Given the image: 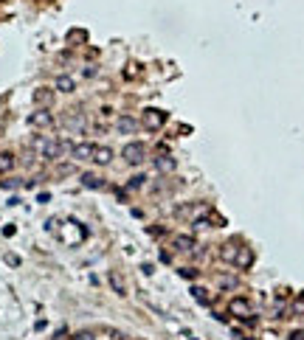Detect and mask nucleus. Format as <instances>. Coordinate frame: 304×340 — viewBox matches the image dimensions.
Returning a JSON list of instances; mask_svg holds the SVG:
<instances>
[{"label":"nucleus","mask_w":304,"mask_h":340,"mask_svg":"<svg viewBox=\"0 0 304 340\" xmlns=\"http://www.w3.org/2000/svg\"><path fill=\"white\" fill-rule=\"evenodd\" d=\"M34 146L40 149V155H43L45 160H57V157H62V152L71 149V143L59 141V138H37Z\"/></svg>","instance_id":"obj_1"},{"label":"nucleus","mask_w":304,"mask_h":340,"mask_svg":"<svg viewBox=\"0 0 304 340\" xmlns=\"http://www.w3.org/2000/svg\"><path fill=\"white\" fill-rule=\"evenodd\" d=\"M121 157H124L130 166H141V163L147 160V146H144L141 141H130L121 149Z\"/></svg>","instance_id":"obj_2"},{"label":"nucleus","mask_w":304,"mask_h":340,"mask_svg":"<svg viewBox=\"0 0 304 340\" xmlns=\"http://www.w3.org/2000/svg\"><path fill=\"white\" fill-rule=\"evenodd\" d=\"M29 124L37 129H48V127H54V115H51V110L40 107V110H34V113L29 115Z\"/></svg>","instance_id":"obj_3"},{"label":"nucleus","mask_w":304,"mask_h":340,"mask_svg":"<svg viewBox=\"0 0 304 340\" xmlns=\"http://www.w3.org/2000/svg\"><path fill=\"white\" fill-rule=\"evenodd\" d=\"M93 143H76V146H71V155L73 160H93Z\"/></svg>","instance_id":"obj_4"},{"label":"nucleus","mask_w":304,"mask_h":340,"mask_svg":"<svg viewBox=\"0 0 304 340\" xmlns=\"http://www.w3.org/2000/svg\"><path fill=\"white\" fill-rule=\"evenodd\" d=\"M231 312L237 315V318H251V301H248V298H234Z\"/></svg>","instance_id":"obj_5"},{"label":"nucleus","mask_w":304,"mask_h":340,"mask_svg":"<svg viewBox=\"0 0 304 340\" xmlns=\"http://www.w3.org/2000/svg\"><path fill=\"white\" fill-rule=\"evenodd\" d=\"M166 121V115L161 113V110H144V124H147L149 129H158Z\"/></svg>","instance_id":"obj_6"},{"label":"nucleus","mask_w":304,"mask_h":340,"mask_svg":"<svg viewBox=\"0 0 304 340\" xmlns=\"http://www.w3.org/2000/svg\"><path fill=\"white\" fill-rule=\"evenodd\" d=\"M116 129H119L121 135H133L135 129H138V121L130 118V115H121V118L116 121Z\"/></svg>","instance_id":"obj_7"},{"label":"nucleus","mask_w":304,"mask_h":340,"mask_svg":"<svg viewBox=\"0 0 304 340\" xmlns=\"http://www.w3.org/2000/svg\"><path fill=\"white\" fill-rule=\"evenodd\" d=\"M54 87H57L59 93H73V90H76V79L68 76V73H59V76H57V85H54Z\"/></svg>","instance_id":"obj_8"},{"label":"nucleus","mask_w":304,"mask_h":340,"mask_svg":"<svg viewBox=\"0 0 304 340\" xmlns=\"http://www.w3.org/2000/svg\"><path fill=\"white\" fill-rule=\"evenodd\" d=\"M107 281H110L113 292H119V295H127V284H124V278H121L116 270H110V273H107Z\"/></svg>","instance_id":"obj_9"},{"label":"nucleus","mask_w":304,"mask_h":340,"mask_svg":"<svg viewBox=\"0 0 304 340\" xmlns=\"http://www.w3.org/2000/svg\"><path fill=\"white\" fill-rule=\"evenodd\" d=\"M93 160L99 163V166H107V163L113 160V149L110 146H96L93 149Z\"/></svg>","instance_id":"obj_10"},{"label":"nucleus","mask_w":304,"mask_h":340,"mask_svg":"<svg viewBox=\"0 0 304 340\" xmlns=\"http://www.w3.org/2000/svg\"><path fill=\"white\" fill-rule=\"evenodd\" d=\"M240 250L242 248H237V242H226L223 245V250H220V256H223V262H237V256H240Z\"/></svg>","instance_id":"obj_11"},{"label":"nucleus","mask_w":304,"mask_h":340,"mask_svg":"<svg viewBox=\"0 0 304 340\" xmlns=\"http://www.w3.org/2000/svg\"><path fill=\"white\" fill-rule=\"evenodd\" d=\"M34 101H37V104H43V107H48L51 101H54V90H48V87H37Z\"/></svg>","instance_id":"obj_12"},{"label":"nucleus","mask_w":304,"mask_h":340,"mask_svg":"<svg viewBox=\"0 0 304 340\" xmlns=\"http://www.w3.org/2000/svg\"><path fill=\"white\" fill-rule=\"evenodd\" d=\"M82 186H85V189H102V178L99 175H93V172H85V175H82Z\"/></svg>","instance_id":"obj_13"},{"label":"nucleus","mask_w":304,"mask_h":340,"mask_svg":"<svg viewBox=\"0 0 304 340\" xmlns=\"http://www.w3.org/2000/svg\"><path fill=\"white\" fill-rule=\"evenodd\" d=\"M175 245H177V250H194L197 248V242H194V236H175Z\"/></svg>","instance_id":"obj_14"},{"label":"nucleus","mask_w":304,"mask_h":340,"mask_svg":"<svg viewBox=\"0 0 304 340\" xmlns=\"http://www.w3.org/2000/svg\"><path fill=\"white\" fill-rule=\"evenodd\" d=\"M0 169H3V172L15 169V155H12V152H3V155H0Z\"/></svg>","instance_id":"obj_15"},{"label":"nucleus","mask_w":304,"mask_h":340,"mask_svg":"<svg viewBox=\"0 0 304 340\" xmlns=\"http://www.w3.org/2000/svg\"><path fill=\"white\" fill-rule=\"evenodd\" d=\"M155 166H158L161 172H169V169H175V160H172V157H166V155H161V157L155 160Z\"/></svg>","instance_id":"obj_16"},{"label":"nucleus","mask_w":304,"mask_h":340,"mask_svg":"<svg viewBox=\"0 0 304 340\" xmlns=\"http://www.w3.org/2000/svg\"><path fill=\"white\" fill-rule=\"evenodd\" d=\"M191 295L197 298V304L209 306V290H203V287H194V290H191Z\"/></svg>","instance_id":"obj_17"},{"label":"nucleus","mask_w":304,"mask_h":340,"mask_svg":"<svg viewBox=\"0 0 304 340\" xmlns=\"http://www.w3.org/2000/svg\"><path fill=\"white\" fill-rule=\"evenodd\" d=\"M217 284L223 287V290H231V287H237V278H231V276H223Z\"/></svg>","instance_id":"obj_18"},{"label":"nucleus","mask_w":304,"mask_h":340,"mask_svg":"<svg viewBox=\"0 0 304 340\" xmlns=\"http://www.w3.org/2000/svg\"><path fill=\"white\" fill-rule=\"evenodd\" d=\"M65 124H68V127H73V129H82V127H85V121H82V118H68Z\"/></svg>","instance_id":"obj_19"},{"label":"nucleus","mask_w":304,"mask_h":340,"mask_svg":"<svg viewBox=\"0 0 304 340\" xmlns=\"http://www.w3.org/2000/svg\"><path fill=\"white\" fill-rule=\"evenodd\" d=\"M144 180H147V178H144V175H138V178H133V180H130V189H141V186H144Z\"/></svg>","instance_id":"obj_20"},{"label":"nucleus","mask_w":304,"mask_h":340,"mask_svg":"<svg viewBox=\"0 0 304 340\" xmlns=\"http://www.w3.org/2000/svg\"><path fill=\"white\" fill-rule=\"evenodd\" d=\"M180 273H183L186 278H191V276H197V270H191V267H183V270H180Z\"/></svg>","instance_id":"obj_21"},{"label":"nucleus","mask_w":304,"mask_h":340,"mask_svg":"<svg viewBox=\"0 0 304 340\" xmlns=\"http://www.w3.org/2000/svg\"><path fill=\"white\" fill-rule=\"evenodd\" d=\"M76 340H93V334H90V332H79Z\"/></svg>","instance_id":"obj_22"},{"label":"nucleus","mask_w":304,"mask_h":340,"mask_svg":"<svg viewBox=\"0 0 304 340\" xmlns=\"http://www.w3.org/2000/svg\"><path fill=\"white\" fill-rule=\"evenodd\" d=\"M290 340H304V329H301V332H293V334H290Z\"/></svg>","instance_id":"obj_23"}]
</instances>
